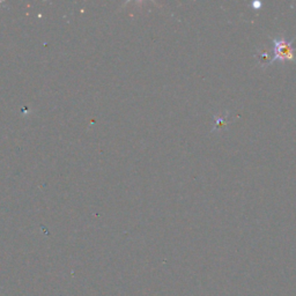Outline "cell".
Returning <instances> with one entry per match:
<instances>
[{
    "label": "cell",
    "mask_w": 296,
    "mask_h": 296,
    "mask_svg": "<svg viewBox=\"0 0 296 296\" xmlns=\"http://www.w3.org/2000/svg\"><path fill=\"white\" fill-rule=\"evenodd\" d=\"M253 6L254 8H259L260 7V2H253Z\"/></svg>",
    "instance_id": "cell-4"
},
{
    "label": "cell",
    "mask_w": 296,
    "mask_h": 296,
    "mask_svg": "<svg viewBox=\"0 0 296 296\" xmlns=\"http://www.w3.org/2000/svg\"><path fill=\"white\" fill-rule=\"evenodd\" d=\"M273 43V56L269 62V64L276 61H295V51L296 49L292 45V41H286L285 39H276V37H271Z\"/></svg>",
    "instance_id": "cell-1"
},
{
    "label": "cell",
    "mask_w": 296,
    "mask_h": 296,
    "mask_svg": "<svg viewBox=\"0 0 296 296\" xmlns=\"http://www.w3.org/2000/svg\"><path fill=\"white\" fill-rule=\"evenodd\" d=\"M227 124V115L225 116H214V130H219V128L225 127Z\"/></svg>",
    "instance_id": "cell-2"
},
{
    "label": "cell",
    "mask_w": 296,
    "mask_h": 296,
    "mask_svg": "<svg viewBox=\"0 0 296 296\" xmlns=\"http://www.w3.org/2000/svg\"><path fill=\"white\" fill-rule=\"evenodd\" d=\"M259 62H260V64H265L266 65V58H269V55H267V52L266 51H264V52H261V53H259Z\"/></svg>",
    "instance_id": "cell-3"
}]
</instances>
